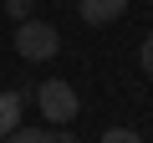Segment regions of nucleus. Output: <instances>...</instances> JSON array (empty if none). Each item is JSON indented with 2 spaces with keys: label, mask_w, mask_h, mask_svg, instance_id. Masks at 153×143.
<instances>
[{
  "label": "nucleus",
  "mask_w": 153,
  "mask_h": 143,
  "mask_svg": "<svg viewBox=\"0 0 153 143\" xmlns=\"http://www.w3.org/2000/svg\"><path fill=\"white\" fill-rule=\"evenodd\" d=\"M138 61H143V77L153 82V31L143 36V46H138Z\"/></svg>",
  "instance_id": "nucleus-8"
},
{
  "label": "nucleus",
  "mask_w": 153,
  "mask_h": 143,
  "mask_svg": "<svg viewBox=\"0 0 153 143\" xmlns=\"http://www.w3.org/2000/svg\"><path fill=\"white\" fill-rule=\"evenodd\" d=\"M76 10H82L87 26H107V21H117L128 10V0H76Z\"/></svg>",
  "instance_id": "nucleus-3"
},
{
  "label": "nucleus",
  "mask_w": 153,
  "mask_h": 143,
  "mask_svg": "<svg viewBox=\"0 0 153 143\" xmlns=\"http://www.w3.org/2000/svg\"><path fill=\"white\" fill-rule=\"evenodd\" d=\"M21 112H26V92H0V138L21 128Z\"/></svg>",
  "instance_id": "nucleus-4"
},
{
  "label": "nucleus",
  "mask_w": 153,
  "mask_h": 143,
  "mask_svg": "<svg viewBox=\"0 0 153 143\" xmlns=\"http://www.w3.org/2000/svg\"><path fill=\"white\" fill-rule=\"evenodd\" d=\"M5 143H56V133L51 128H16Z\"/></svg>",
  "instance_id": "nucleus-5"
},
{
  "label": "nucleus",
  "mask_w": 153,
  "mask_h": 143,
  "mask_svg": "<svg viewBox=\"0 0 153 143\" xmlns=\"http://www.w3.org/2000/svg\"><path fill=\"white\" fill-rule=\"evenodd\" d=\"M16 51H21V61H51L61 51V31L51 21H21L16 26Z\"/></svg>",
  "instance_id": "nucleus-2"
},
{
  "label": "nucleus",
  "mask_w": 153,
  "mask_h": 143,
  "mask_svg": "<svg viewBox=\"0 0 153 143\" xmlns=\"http://www.w3.org/2000/svg\"><path fill=\"white\" fill-rule=\"evenodd\" d=\"M102 143H148L143 133H133V128H107L102 133Z\"/></svg>",
  "instance_id": "nucleus-6"
},
{
  "label": "nucleus",
  "mask_w": 153,
  "mask_h": 143,
  "mask_svg": "<svg viewBox=\"0 0 153 143\" xmlns=\"http://www.w3.org/2000/svg\"><path fill=\"white\" fill-rule=\"evenodd\" d=\"M31 5H36V0H5V16L21 26V21H31Z\"/></svg>",
  "instance_id": "nucleus-7"
},
{
  "label": "nucleus",
  "mask_w": 153,
  "mask_h": 143,
  "mask_svg": "<svg viewBox=\"0 0 153 143\" xmlns=\"http://www.w3.org/2000/svg\"><path fill=\"white\" fill-rule=\"evenodd\" d=\"M31 97H36V107H41V118H46L51 128H66L76 112H82V102H76V87H71V82H61V77L41 82Z\"/></svg>",
  "instance_id": "nucleus-1"
}]
</instances>
